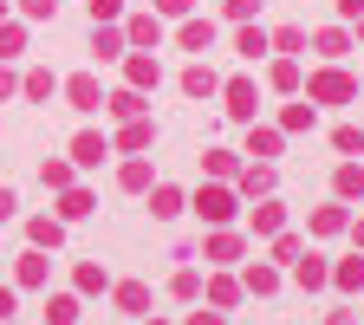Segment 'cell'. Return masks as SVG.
<instances>
[{
  "label": "cell",
  "mask_w": 364,
  "mask_h": 325,
  "mask_svg": "<svg viewBox=\"0 0 364 325\" xmlns=\"http://www.w3.org/2000/svg\"><path fill=\"white\" fill-rule=\"evenodd\" d=\"M351 98H358V78L338 72V65H326V72L306 78V105H351Z\"/></svg>",
  "instance_id": "obj_1"
},
{
  "label": "cell",
  "mask_w": 364,
  "mask_h": 325,
  "mask_svg": "<svg viewBox=\"0 0 364 325\" xmlns=\"http://www.w3.org/2000/svg\"><path fill=\"white\" fill-rule=\"evenodd\" d=\"M196 215L208 221V228H228L241 208H235V189H221V182H208V189H196Z\"/></svg>",
  "instance_id": "obj_2"
},
{
  "label": "cell",
  "mask_w": 364,
  "mask_h": 325,
  "mask_svg": "<svg viewBox=\"0 0 364 325\" xmlns=\"http://www.w3.org/2000/svg\"><path fill=\"white\" fill-rule=\"evenodd\" d=\"M221 98H228V117L254 124V111H260V85H254V78H228V85H221Z\"/></svg>",
  "instance_id": "obj_3"
},
{
  "label": "cell",
  "mask_w": 364,
  "mask_h": 325,
  "mask_svg": "<svg viewBox=\"0 0 364 325\" xmlns=\"http://www.w3.org/2000/svg\"><path fill=\"white\" fill-rule=\"evenodd\" d=\"M124 46L156 53V46H163V20H156V14H130V20H124Z\"/></svg>",
  "instance_id": "obj_4"
},
{
  "label": "cell",
  "mask_w": 364,
  "mask_h": 325,
  "mask_svg": "<svg viewBox=\"0 0 364 325\" xmlns=\"http://www.w3.org/2000/svg\"><path fill=\"white\" fill-rule=\"evenodd\" d=\"M111 156V137H98V130H78L72 137V169H98Z\"/></svg>",
  "instance_id": "obj_5"
},
{
  "label": "cell",
  "mask_w": 364,
  "mask_h": 325,
  "mask_svg": "<svg viewBox=\"0 0 364 325\" xmlns=\"http://www.w3.org/2000/svg\"><path fill=\"white\" fill-rule=\"evenodd\" d=\"M150 144H156V124H150V117H130V124L117 130V144H111V150H124V156H144Z\"/></svg>",
  "instance_id": "obj_6"
},
{
  "label": "cell",
  "mask_w": 364,
  "mask_h": 325,
  "mask_svg": "<svg viewBox=\"0 0 364 325\" xmlns=\"http://www.w3.org/2000/svg\"><path fill=\"white\" fill-rule=\"evenodd\" d=\"M26 241H33L39 254H53V247L65 241V221H59V215H33V221H26Z\"/></svg>",
  "instance_id": "obj_7"
},
{
  "label": "cell",
  "mask_w": 364,
  "mask_h": 325,
  "mask_svg": "<svg viewBox=\"0 0 364 325\" xmlns=\"http://www.w3.org/2000/svg\"><path fill=\"white\" fill-rule=\"evenodd\" d=\"M65 98H72V111H98L105 91H98V78H91V72H72V78H65Z\"/></svg>",
  "instance_id": "obj_8"
},
{
  "label": "cell",
  "mask_w": 364,
  "mask_h": 325,
  "mask_svg": "<svg viewBox=\"0 0 364 325\" xmlns=\"http://www.w3.org/2000/svg\"><path fill=\"white\" fill-rule=\"evenodd\" d=\"M293 280H299L306 293H318V287H326V280H332V267H326V260H318V254H299V260H293Z\"/></svg>",
  "instance_id": "obj_9"
},
{
  "label": "cell",
  "mask_w": 364,
  "mask_h": 325,
  "mask_svg": "<svg viewBox=\"0 0 364 325\" xmlns=\"http://www.w3.org/2000/svg\"><path fill=\"white\" fill-rule=\"evenodd\" d=\"M124 72H130V91H150V85L163 78V65H156V53H130V65H124Z\"/></svg>",
  "instance_id": "obj_10"
},
{
  "label": "cell",
  "mask_w": 364,
  "mask_h": 325,
  "mask_svg": "<svg viewBox=\"0 0 364 325\" xmlns=\"http://www.w3.org/2000/svg\"><path fill=\"white\" fill-rule=\"evenodd\" d=\"M235 176H241V196H260V202L273 196V163H247V169H235Z\"/></svg>",
  "instance_id": "obj_11"
},
{
  "label": "cell",
  "mask_w": 364,
  "mask_h": 325,
  "mask_svg": "<svg viewBox=\"0 0 364 325\" xmlns=\"http://www.w3.org/2000/svg\"><path fill=\"white\" fill-rule=\"evenodd\" d=\"M267 53L299 59V53H306V26H280V33H267Z\"/></svg>",
  "instance_id": "obj_12"
},
{
  "label": "cell",
  "mask_w": 364,
  "mask_h": 325,
  "mask_svg": "<svg viewBox=\"0 0 364 325\" xmlns=\"http://www.w3.org/2000/svg\"><path fill=\"white\" fill-rule=\"evenodd\" d=\"M105 111H111V117H124V124H130V117H144V111H150V105H144V91H130V85H124V91H111V98H105Z\"/></svg>",
  "instance_id": "obj_13"
},
{
  "label": "cell",
  "mask_w": 364,
  "mask_h": 325,
  "mask_svg": "<svg viewBox=\"0 0 364 325\" xmlns=\"http://www.w3.org/2000/svg\"><path fill=\"white\" fill-rule=\"evenodd\" d=\"M202 254H208V260H221V267H228V260H241V235H235V228H215Z\"/></svg>",
  "instance_id": "obj_14"
},
{
  "label": "cell",
  "mask_w": 364,
  "mask_h": 325,
  "mask_svg": "<svg viewBox=\"0 0 364 325\" xmlns=\"http://www.w3.org/2000/svg\"><path fill=\"white\" fill-rule=\"evenodd\" d=\"M332 196H338V202L364 196V169H358V163H338V169H332Z\"/></svg>",
  "instance_id": "obj_15"
},
{
  "label": "cell",
  "mask_w": 364,
  "mask_h": 325,
  "mask_svg": "<svg viewBox=\"0 0 364 325\" xmlns=\"http://www.w3.org/2000/svg\"><path fill=\"white\" fill-rule=\"evenodd\" d=\"M150 215H156V221H176V215H182V189L156 182V189H150Z\"/></svg>",
  "instance_id": "obj_16"
},
{
  "label": "cell",
  "mask_w": 364,
  "mask_h": 325,
  "mask_svg": "<svg viewBox=\"0 0 364 325\" xmlns=\"http://www.w3.org/2000/svg\"><path fill=\"white\" fill-rule=\"evenodd\" d=\"M91 208H98V202H91V189H59V221H85Z\"/></svg>",
  "instance_id": "obj_17"
},
{
  "label": "cell",
  "mask_w": 364,
  "mask_h": 325,
  "mask_svg": "<svg viewBox=\"0 0 364 325\" xmlns=\"http://www.w3.org/2000/svg\"><path fill=\"white\" fill-rule=\"evenodd\" d=\"M176 39H182V53H208V46H215V26L208 20H182Z\"/></svg>",
  "instance_id": "obj_18"
},
{
  "label": "cell",
  "mask_w": 364,
  "mask_h": 325,
  "mask_svg": "<svg viewBox=\"0 0 364 325\" xmlns=\"http://www.w3.org/2000/svg\"><path fill=\"white\" fill-rule=\"evenodd\" d=\"M182 91H189V98H215V91H221V78H215L208 65H189V72H182Z\"/></svg>",
  "instance_id": "obj_19"
},
{
  "label": "cell",
  "mask_w": 364,
  "mask_h": 325,
  "mask_svg": "<svg viewBox=\"0 0 364 325\" xmlns=\"http://www.w3.org/2000/svg\"><path fill=\"white\" fill-rule=\"evenodd\" d=\"M280 144H287V130H254V137H247V156L273 163V156H280Z\"/></svg>",
  "instance_id": "obj_20"
},
{
  "label": "cell",
  "mask_w": 364,
  "mask_h": 325,
  "mask_svg": "<svg viewBox=\"0 0 364 325\" xmlns=\"http://www.w3.org/2000/svg\"><path fill=\"white\" fill-rule=\"evenodd\" d=\"M46 267H53V260L33 247V254H20V273H14V280H20V287H46Z\"/></svg>",
  "instance_id": "obj_21"
},
{
  "label": "cell",
  "mask_w": 364,
  "mask_h": 325,
  "mask_svg": "<svg viewBox=\"0 0 364 325\" xmlns=\"http://www.w3.org/2000/svg\"><path fill=\"white\" fill-rule=\"evenodd\" d=\"M332 150L338 156H364V124H338L332 130Z\"/></svg>",
  "instance_id": "obj_22"
},
{
  "label": "cell",
  "mask_w": 364,
  "mask_h": 325,
  "mask_svg": "<svg viewBox=\"0 0 364 325\" xmlns=\"http://www.w3.org/2000/svg\"><path fill=\"white\" fill-rule=\"evenodd\" d=\"M332 287L338 293H364V260H338L332 267Z\"/></svg>",
  "instance_id": "obj_23"
},
{
  "label": "cell",
  "mask_w": 364,
  "mask_h": 325,
  "mask_svg": "<svg viewBox=\"0 0 364 325\" xmlns=\"http://www.w3.org/2000/svg\"><path fill=\"white\" fill-rule=\"evenodd\" d=\"M280 228H287V208L280 202H260L254 208V235H280Z\"/></svg>",
  "instance_id": "obj_24"
},
{
  "label": "cell",
  "mask_w": 364,
  "mask_h": 325,
  "mask_svg": "<svg viewBox=\"0 0 364 325\" xmlns=\"http://www.w3.org/2000/svg\"><path fill=\"white\" fill-rule=\"evenodd\" d=\"M312 124H318V105H306V98L280 111V130H312Z\"/></svg>",
  "instance_id": "obj_25"
},
{
  "label": "cell",
  "mask_w": 364,
  "mask_h": 325,
  "mask_svg": "<svg viewBox=\"0 0 364 325\" xmlns=\"http://www.w3.org/2000/svg\"><path fill=\"white\" fill-rule=\"evenodd\" d=\"M312 46H318L326 59H345V53H351V33H345V26H326V33H318Z\"/></svg>",
  "instance_id": "obj_26"
},
{
  "label": "cell",
  "mask_w": 364,
  "mask_h": 325,
  "mask_svg": "<svg viewBox=\"0 0 364 325\" xmlns=\"http://www.w3.org/2000/svg\"><path fill=\"white\" fill-rule=\"evenodd\" d=\"M20 91H26L33 105H46V98L59 91V78H53V72H26V78H20Z\"/></svg>",
  "instance_id": "obj_27"
},
{
  "label": "cell",
  "mask_w": 364,
  "mask_h": 325,
  "mask_svg": "<svg viewBox=\"0 0 364 325\" xmlns=\"http://www.w3.org/2000/svg\"><path fill=\"white\" fill-rule=\"evenodd\" d=\"M345 228V202H326V208H312V235H338Z\"/></svg>",
  "instance_id": "obj_28"
},
{
  "label": "cell",
  "mask_w": 364,
  "mask_h": 325,
  "mask_svg": "<svg viewBox=\"0 0 364 325\" xmlns=\"http://www.w3.org/2000/svg\"><path fill=\"white\" fill-rule=\"evenodd\" d=\"M273 287H280V273H273V267H247V273H241V293H260V299H267Z\"/></svg>",
  "instance_id": "obj_29"
},
{
  "label": "cell",
  "mask_w": 364,
  "mask_h": 325,
  "mask_svg": "<svg viewBox=\"0 0 364 325\" xmlns=\"http://www.w3.org/2000/svg\"><path fill=\"white\" fill-rule=\"evenodd\" d=\"M46 325H78V299H72V293L46 299Z\"/></svg>",
  "instance_id": "obj_30"
},
{
  "label": "cell",
  "mask_w": 364,
  "mask_h": 325,
  "mask_svg": "<svg viewBox=\"0 0 364 325\" xmlns=\"http://www.w3.org/2000/svg\"><path fill=\"white\" fill-rule=\"evenodd\" d=\"M117 182H124V189H150V156H130L117 169Z\"/></svg>",
  "instance_id": "obj_31"
},
{
  "label": "cell",
  "mask_w": 364,
  "mask_h": 325,
  "mask_svg": "<svg viewBox=\"0 0 364 325\" xmlns=\"http://www.w3.org/2000/svg\"><path fill=\"white\" fill-rule=\"evenodd\" d=\"M235 53H241V59H267V33H260V26H241Z\"/></svg>",
  "instance_id": "obj_32"
},
{
  "label": "cell",
  "mask_w": 364,
  "mask_h": 325,
  "mask_svg": "<svg viewBox=\"0 0 364 325\" xmlns=\"http://www.w3.org/2000/svg\"><path fill=\"white\" fill-rule=\"evenodd\" d=\"M273 91H299V59H273Z\"/></svg>",
  "instance_id": "obj_33"
},
{
  "label": "cell",
  "mask_w": 364,
  "mask_h": 325,
  "mask_svg": "<svg viewBox=\"0 0 364 325\" xmlns=\"http://www.w3.org/2000/svg\"><path fill=\"white\" fill-rule=\"evenodd\" d=\"M241 299V280H228V273H221V280H208V306L221 312V306H235Z\"/></svg>",
  "instance_id": "obj_34"
},
{
  "label": "cell",
  "mask_w": 364,
  "mask_h": 325,
  "mask_svg": "<svg viewBox=\"0 0 364 325\" xmlns=\"http://www.w3.org/2000/svg\"><path fill=\"white\" fill-rule=\"evenodd\" d=\"M117 306H124V312H144V306H150V287H144V280H124V287H117Z\"/></svg>",
  "instance_id": "obj_35"
},
{
  "label": "cell",
  "mask_w": 364,
  "mask_h": 325,
  "mask_svg": "<svg viewBox=\"0 0 364 325\" xmlns=\"http://www.w3.org/2000/svg\"><path fill=\"white\" fill-rule=\"evenodd\" d=\"M105 287H111V273H105L98 260H85V267H78V293H105Z\"/></svg>",
  "instance_id": "obj_36"
},
{
  "label": "cell",
  "mask_w": 364,
  "mask_h": 325,
  "mask_svg": "<svg viewBox=\"0 0 364 325\" xmlns=\"http://www.w3.org/2000/svg\"><path fill=\"white\" fill-rule=\"evenodd\" d=\"M26 53V26H7L0 20V59H20Z\"/></svg>",
  "instance_id": "obj_37"
},
{
  "label": "cell",
  "mask_w": 364,
  "mask_h": 325,
  "mask_svg": "<svg viewBox=\"0 0 364 325\" xmlns=\"http://www.w3.org/2000/svg\"><path fill=\"white\" fill-rule=\"evenodd\" d=\"M91 46H98V59H117V53H124V33H117V26H98V33H91Z\"/></svg>",
  "instance_id": "obj_38"
},
{
  "label": "cell",
  "mask_w": 364,
  "mask_h": 325,
  "mask_svg": "<svg viewBox=\"0 0 364 325\" xmlns=\"http://www.w3.org/2000/svg\"><path fill=\"white\" fill-rule=\"evenodd\" d=\"M299 254H306V241H299V235H287V228H280V235H273V260H287V267H293Z\"/></svg>",
  "instance_id": "obj_39"
},
{
  "label": "cell",
  "mask_w": 364,
  "mask_h": 325,
  "mask_svg": "<svg viewBox=\"0 0 364 325\" xmlns=\"http://www.w3.org/2000/svg\"><path fill=\"white\" fill-rule=\"evenodd\" d=\"M169 293H176V299H196V293H202V273H196V267H182L176 280H169Z\"/></svg>",
  "instance_id": "obj_40"
},
{
  "label": "cell",
  "mask_w": 364,
  "mask_h": 325,
  "mask_svg": "<svg viewBox=\"0 0 364 325\" xmlns=\"http://www.w3.org/2000/svg\"><path fill=\"white\" fill-rule=\"evenodd\" d=\"M39 182L46 189H72V163H39Z\"/></svg>",
  "instance_id": "obj_41"
},
{
  "label": "cell",
  "mask_w": 364,
  "mask_h": 325,
  "mask_svg": "<svg viewBox=\"0 0 364 325\" xmlns=\"http://www.w3.org/2000/svg\"><path fill=\"white\" fill-rule=\"evenodd\" d=\"M241 163H235V150H208V176H235Z\"/></svg>",
  "instance_id": "obj_42"
},
{
  "label": "cell",
  "mask_w": 364,
  "mask_h": 325,
  "mask_svg": "<svg viewBox=\"0 0 364 325\" xmlns=\"http://www.w3.org/2000/svg\"><path fill=\"white\" fill-rule=\"evenodd\" d=\"M53 7H59V0H20V14H26V20H53Z\"/></svg>",
  "instance_id": "obj_43"
},
{
  "label": "cell",
  "mask_w": 364,
  "mask_h": 325,
  "mask_svg": "<svg viewBox=\"0 0 364 325\" xmlns=\"http://www.w3.org/2000/svg\"><path fill=\"white\" fill-rule=\"evenodd\" d=\"M254 14H260V0H228V20H241V26H247Z\"/></svg>",
  "instance_id": "obj_44"
},
{
  "label": "cell",
  "mask_w": 364,
  "mask_h": 325,
  "mask_svg": "<svg viewBox=\"0 0 364 325\" xmlns=\"http://www.w3.org/2000/svg\"><path fill=\"white\" fill-rule=\"evenodd\" d=\"M124 14V0H91V20H117Z\"/></svg>",
  "instance_id": "obj_45"
},
{
  "label": "cell",
  "mask_w": 364,
  "mask_h": 325,
  "mask_svg": "<svg viewBox=\"0 0 364 325\" xmlns=\"http://www.w3.org/2000/svg\"><path fill=\"white\" fill-rule=\"evenodd\" d=\"M14 306H20V293H14V287H0V319H14Z\"/></svg>",
  "instance_id": "obj_46"
},
{
  "label": "cell",
  "mask_w": 364,
  "mask_h": 325,
  "mask_svg": "<svg viewBox=\"0 0 364 325\" xmlns=\"http://www.w3.org/2000/svg\"><path fill=\"white\" fill-rule=\"evenodd\" d=\"M182 325H221V312L208 306V312H189V319H182Z\"/></svg>",
  "instance_id": "obj_47"
},
{
  "label": "cell",
  "mask_w": 364,
  "mask_h": 325,
  "mask_svg": "<svg viewBox=\"0 0 364 325\" xmlns=\"http://www.w3.org/2000/svg\"><path fill=\"white\" fill-rule=\"evenodd\" d=\"M156 7H163V14H176V20H182V14H189V7H196V0H156Z\"/></svg>",
  "instance_id": "obj_48"
},
{
  "label": "cell",
  "mask_w": 364,
  "mask_h": 325,
  "mask_svg": "<svg viewBox=\"0 0 364 325\" xmlns=\"http://www.w3.org/2000/svg\"><path fill=\"white\" fill-rule=\"evenodd\" d=\"M364 14V0H338V20H358Z\"/></svg>",
  "instance_id": "obj_49"
},
{
  "label": "cell",
  "mask_w": 364,
  "mask_h": 325,
  "mask_svg": "<svg viewBox=\"0 0 364 325\" xmlns=\"http://www.w3.org/2000/svg\"><path fill=\"white\" fill-rule=\"evenodd\" d=\"M14 91H20V78H14V72H0V98H14Z\"/></svg>",
  "instance_id": "obj_50"
},
{
  "label": "cell",
  "mask_w": 364,
  "mask_h": 325,
  "mask_svg": "<svg viewBox=\"0 0 364 325\" xmlns=\"http://www.w3.org/2000/svg\"><path fill=\"white\" fill-rule=\"evenodd\" d=\"M14 208H20V202H14V189H0V221H7Z\"/></svg>",
  "instance_id": "obj_51"
},
{
  "label": "cell",
  "mask_w": 364,
  "mask_h": 325,
  "mask_svg": "<svg viewBox=\"0 0 364 325\" xmlns=\"http://www.w3.org/2000/svg\"><path fill=\"white\" fill-rule=\"evenodd\" d=\"M345 228H351V241H358V247H364V221H345Z\"/></svg>",
  "instance_id": "obj_52"
},
{
  "label": "cell",
  "mask_w": 364,
  "mask_h": 325,
  "mask_svg": "<svg viewBox=\"0 0 364 325\" xmlns=\"http://www.w3.org/2000/svg\"><path fill=\"white\" fill-rule=\"evenodd\" d=\"M326 325H358V319H351V312H332V319H326Z\"/></svg>",
  "instance_id": "obj_53"
},
{
  "label": "cell",
  "mask_w": 364,
  "mask_h": 325,
  "mask_svg": "<svg viewBox=\"0 0 364 325\" xmlns=\"http://www.w3.org/2000/svg\"><path fill=\"white\" fill-rule=\"evenodd\" d=\"M351 26H358V39H364V14H358V20H351Z\"/></svg>",
  "instance_id": "obj_54"
},
{
  "label": "cell",
  "mask_w": 364,
  "mask_h": 325,
  "mask_svg": "<svg viewBox=\"0 0 364 325\" xmlns=\"http://www.w3.org/2000/svg\"><path fill=\"white\" fill-rule=\"evenodd\" d=\"M0 20H7V0H0Z\"/></svg>",
  "instance_id": "obj_55"
},
{
  "label": "cell",
  "mask_w": 364,
  "mask_h": 325,
  "mask_svg": "<svg viewBox=\"0 0 364 325\" xmlns=\"http://www.w3.org/2000/svg\"><path fill=\"white\" fill-rule=\"evenodd\" d=\"M150 325H169V319H150Z\"/></svg>",
  "instance_id": "obj_56"
},
{
  "label": "cell",
  "mask_w": 364,
  "mask_h": 325,
  "mask_svg": "<svg viewBox=\"0 0 364 325\" xmlns=\"http://www.w3.org/2000/svg\"><path fill=\"white\" fill-rule=\"evenodd\" d=\"M0 325H14V319H0Z\"/></svg>",
  "instance_id": "obj_57"
}]
</instances>
